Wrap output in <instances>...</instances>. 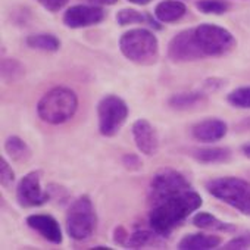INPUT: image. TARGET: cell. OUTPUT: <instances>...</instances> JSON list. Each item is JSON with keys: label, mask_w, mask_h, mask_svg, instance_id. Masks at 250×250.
I'll list each match as a JSON object with an SVG mask.
<instances>
[{"label": "cell", "mask_w": 250, "mask_h": 250, "mask_svg": "<svg viewBox=\"0 0 250 250\" xmlns=\"http://www.w3.org/2000/svg\"><path fill=\"white\" fill-rule=\"evenodd\" d=\"M202 205V196L194 190L171 197L156 206H152L149 213L150 228L161 237H168Z\"/></svg>", "instance_id": "6da1fadb"}, {"label": "cell", "mask_w": 250, "mask_h": 250, "mask_svg": "<svg viewBox=\"0 0 250 250\" xmlns=\"http://www.w3.org/2000/svg\"><path fill=\"white\" fill-rule=\"evenodd\" d=\"M119 50L125 59L136 65L149 66L159 58V43L156 36L146 28L125 31L119 39Z\"/></svg>", "instance_id": "7a4b0ae2"}, {"label": "cell", "mask_w": 250, "mask_h": 250, "mask_svg": "<svg viewBox=\"0 0 250 250\" xmlns=\"http://www.w3.org/2000/svg\"><path fill=\"white\" fill-rule=\"evenodd\" d=\"M78 109V97L68 87H55L49 90L37 103V115L50 125L68 122Z\"/></svg>", "instance_id": "3957f363"}, {"label": "cell", "mask_w": 250, "mask_h": 250, "mask_svg": "<svg viewBox=\"0 0 250 250\" xmlns=\"http://www.w3.org/2000/svg\"><path fill=\"white\" fill-rule=\"evenodd\" d=\"M209 194L243 215H250V183L238 177H219L206 184Z\"/></svg>", "instance_id": "277c9868"}, {"label": "cell", "mask_w": 250, "mask_h": 250, "mask_svg": "<svg viewBox=\"0 0 250 250\" xmlns=\"http://www.w3.org/2000/svg\"><path fill=\"white\" fill-rule=\"evenodd\" d=\"M97 228V213L88 196H80L74 200L66 213L68 235L75 241H84L93 235Z\"/></svg>", "instance_id": "5b68a950"}, {"label": "cell", "mask_w": 250, "mask_h": 250, "mask_svg": "<svg viewBox=\"0 0 250 250\" xmlns=\"http://www.w3.org/2000/svg\"><path fill=\"white\" fill-rule=\"evenodd\" d=\"M193 190L190 181L183 175L180 171L172 168H162L159 169L149 187V202L150 206H156L171 197L180 196L183 193H187Z\"/></svg>", "instance_id": "8992f818"}, {"label": "cell", "mask_w": 250, "mask_h": 250, "mask_svg": "<svg viewBox=\"0 0 250 250\" xmlns=\"http://www.w3.org/2000/svg\"><path fill=\"white\" fill-rule=\"evenodd\" d=\"M130 115L128 104L116 94H107L97 104L99 133L103 137H115Z\"/></svg>", "instance_id": "52a82bcc"}, {"label": "cell", "mask_w": 250, "mask_h": 250, "mask_svg": "<svg viewBox=\"0 0 250 250\" xmlns=\"http://www.w3.org/2000/svg\"><path fill=\"white\" fill-rule=\"evenodd\" d=\"M196 30L197 42L205 56H222L234 50L237 42L232 33L215 24H202Z\"/></svg>", "instance_id": "ba28073f"}, {"label": "cell", "mask_w": 250, "mask_h": 250, "mask_svg": "<svg viewBox=\"0 0 250 250\" xmlns=\"http://www.w3.org/2000/svg\"><path fill=\"white\" fill-rule=\"evenodd\" d=\"M168 58L174 63H186V62H194L200 61L205 56L197 37H196V30H184L174 36L168 44Z\"/></svg>", "instance_id": "9c48e42d"}, {"label": "cell", "mask_w": 250, "mask_h": 250, "mask_svg": "<svg viewBox=\"0 0 250 250\" xmlns=\"http://www.w3.org/2000/svg\"><path fill=\"white\" fill-rule=\"evenodd\" d=\"M49 190L42 188V172L31 171L21 178L17 187V200L22 208H39L50 200Z\"/></svg>", "instance_id": "30bf717a"}, {"label": "cell", "mask_w": 250, "mask_h": 250, "mask_svg": "<svg viewBox=\"0 0 250 250\" xmlns=\"http://www.w3.org/2000/svg\"><path fill=\"white\" fill-rule=\"evenodd\" d=\"M104 17H106V12L100 6L75 5L65 11L62 20L68 28L78 30V28L97 25L104 20Z\"/></svg>", "instance_id": "8fae6325"}, {"label": "cell", "mask_w": 250, "mask_h": 250, "mask_svg": "<svg viewBox=\"0 0 250 250\" xmlns=\"http://www.w3.org/2000/svg\"><path fill=\"white\" fill-rule=\"evenodd\" d=\"M133 139L137 149L146 156H155L159 150V136L153 124L145 118H139L131 127Z\"/></svg>", "instance_id": "7c38bea8"}, {"label": "cell", "mask_w": 250, "mask_h": 250, "mask_svg": "<svg viewBox=\"0 0 250 250\" xmlns=\"http://www.w3.org/2000/svg\"><path fill=\"white\" fill-rule=\"evenodd\" d=\"M25 222L31 229L39 232L49 243H52V244H61L62 243V240H63L62 228H61L59 222L52 215L34 213V215L27 216Z\"/></svg>", "instance_id": "4fadbf2b"}, {"label": "cell", "mask_w": 250, "mask_h": 250, "mask_svg": "<svg viewBox=\"0 0 250 250\" xmlns=\"http://www.w3.org/2000/svg\"><path fill=\"white\" fill-rule=\"evenodd\" d=\"M228 133V125L219 118H206L193 125L191 134L197 142L215 143L222 140Z\"/></svg>", "instance_id": "5bb4252c"}, {"label": "cell", "mask_w": 250, "mask_h": 250, "mask_svg": "<svg viewBox=\"0 0 250 250\" xmlns=\"http://www.w3.org/2000/svg\"><path fill=\"white\" fill-rule=\"evenodd\" d=\"M219 235H212L206 232H196V234H187L184 235L178 244L177 249L180 250H212L221 244Z\"/></svg>", "instance_id": "9a60e30c"}, {"label": "cell", "mask_w": 250, "mask_h": 250, "mask_svg": "<svg viewBox=\"0 0 250 250\" xmlns=\"http://www.w3.org/2000/svg\"><path fill=\"white\" fill-rule=\"evenodd\" d=\"M187 14V6L180 0H162L155 6V17L159 22H175Z\"/></svg>", "instance_id": "2e32d148"}, {"label": "cell", "mask_w": 250, "mask_h": 250, "mask_svg": "<svg viewBox=\"0 0 250 250\" xmlns=\"http://www.w3.org/2000/svg\"><path fill=\"white\" fill-rule=\"evenodd\" d=\"M193 225L205 231H216V232H234L237 229L235 225L221 221L209 212H197L193 216Z\"/></svg>", "instance_id": "e0dca14e"}, {"label": "cell", "mask_w": 250, "mask_h": 250, "mask_svg": "<svg viewBox=\"0 0 250 250\" xmlns=\"http://www.w3.org/2000/svg\"><path fill=\"white\" fill-rule=\"evenodd\" d=\"M191 156L202 164H224L231 159L232 152L228 147H200L194 149Z\"/></svg>", "instance_id": "ac0fdd59"}, {"label": "cell", "mask_w": 250, "mask_h": 250, "mask_svg": "<svg viewBox=\"0 0 250 250\" xmlns=\"http://www.w3.org/2000/svg\"><path fill=\"white\" fill-rule=\"evenodd\" d=\"M5 150L9 155V158L15 162H27L31 156L33 152L30 146L18 136H11L5 142Z\"/></svg>", "instance_id": "d6986e66"}, {"label": "cell", "mask_w": 250, "mask_h": 250, "mask_svg": "<svg viewBox=\"0 0 250 250\" xmlns=\"http://www.w3.org/2000/svg\"><path fill=\"white\" fill-rule=\"evenodd\" d=\"M205 99H206V94L202 91H187V93L172 94L169 97L168 103L172 109L186 110V109H191V107L200 104L202 102H205Z\"/></svg>", "instance_id": "ffe728a7"}, {"label": "cell", "mask_w": 250, "mask_h": 250, "mask_svg": "<svg viewBox=\"0 0 250 250\" xmlns=\"http://www.w3.org/2000/svg\"><path fill=\"white\" fill-rule=\"evenodd\" d=\"M25 42L30 49L40 52H58L61 49V40L53 34H33Z\"/></svg>", "instance_id": "44dd1931"}, {"label": "cell", "mask_w": 250, "mask_h": 250, "mask_svg": "<svg viewBox=\"0 0 250 250\" xmlns=\"http://www.w3.org/2000/svg\"><path fill=\"white\" fill-rule=\"evenodd\" d=\"M159 237L161 235L158 232H155L153 229L152 231L140 229V231L133 232L128 237V241L125 246H127L128 249H146L149 246H158Z\"/></svg>", "instance_id": "7402d4cb"}, {"label": "cell", "mask_w": 250, "mask_h": 250, "mask_svg": "<svg viewBox=\"0 0 250 250\" xmlns=\"http://www.w3.org/2000/svg\"><path fill=\"white\" fill-rule=\"evenodd\" d=\"M24 74H25V71H24L22 63H20L18 61H15L12 58L3 59V62H2V77H3L5 83H14L17 80H20Z\"/></svg>", "instance_id": "603a6c76"}, {"label": "cell", "mask_w": 250, "mask_h": 250, "mask_svg": "<svg viewBox=\"0 0 250 250\" xmlns=\"http://www.w3.org/2000/svg\"><path fill=\"white\" fill-rule=\"evenodd\" d=\"M227 102L237 109H250V85L232 90L227 96Z\"/></svg>", "instance_id": "cb8c5ba5"}, {"label": "cell", "mask_w": 250, "mask_h": 250, "mask_svg": "<svg viewBox=\"0 0 250 250\" xmlns=\"http://www.w3.org/2000/svg\"><path fill=\"white\" fill-rule=\"evenodd\" d=\"M116 21L121 27L131 25V24H145V22H147V15H145L133 8H127V9H121L118 12Z\"/></svg>", "instance_id": "d4e9b609"}, {"label": "cell", "mask_w": 250, "mask_h": 250, "mask_svg": "<svg viewBox=\"0 0 250 250\" xmlns=\"http://www.w3.org/2000/svg\"><path fill=\"white\" fill-rule=\"evenodd\" d=\"M196 6L205 15H224L229 9V5L224 0H202Z\"/></svg>", "instance_id": "484cf974"}, {"label": "cell", "mask_w": 250, "mask_h": 250, "mask_svg": "<svg viewBox=\"0 0 250 250\" xmlns=\"http://www.w3.org/2000/svg\"><path fill=\"white\" fill-rule=\"evenodd\" d=\"M0 183L2 187H11L15 183V172L5 158L0 161Z\"/></svg>", "instance_id": "4316f807"}, {"label": "cell", "mask_w": 250, "mask_h": 250, "mask_svg": "<svg viewBox=\"0 0 250 250\" xmlns=\"http://www.w3.org/2000/svg\"><path fill=\"white\" fill-rule=\"evenodd\" d=\"M225 250H243V249H250V232L237 235L234 238H231L229 241H227L224 244Z\"/></svg>", "instance_id": "83f0119b"}, {"label": "cell", "mask_w": 250, "mask_h": 250, "mask_svg": "<svg viewBox=\"0 0 250 250\" xmlns=\"http://www.w3.org/2000/svg\"><path fill=\"white\" fill-rule=\"evenodd\" d=\"M122 165L127 168L128 171H139V169H142L143 162H142V159L137 155L127 153V155L122 156Z\"/></svg>", "instance_id": "f1b7e54d"}, {"label": "cell", "mask_w": 250, "mask_h": 250, "mask_svg": "<svg viewBox=\"0 0 250 250\" xmlns=\"http://www.w3.org/2000/svg\"><path fill=\"white\" fill-rule=\"evenodd\" d=\"M37 2L49 12H58L68 3V0H37Z\"/></svg>", "instance_id": "f546056e"}, {"label": "cell", "mask_w": 250, "mask_h": 250, "mask_svg": "<svg viewBox=\"0 0 250 250\" xmlns=\"http://www.w3.org/2000/svg\"><path fill=\"white\" fill-rule=\"evenodd\" d=\"M128 237H130V235H128L127 229H125L122 225H119V227L115 228V231H113V240H115L118 244H127Z\"/></svg>", "instance_id": "4dcf8cb0"}, {"label": "cell", "mask_w": 250, "mask_h": 250, "mask_svg": "<svg viewBox=\"0 0 250 250\" xmlns=\"http://www.w3.org/2000/svg\"><path fill=\"white\" fill-rule=\"evenodd\" d=\"M88 2L96 6H112L118 3V0H88Z\"/></svg>", "instance_id": "1f68e13d"}, {"label": "cell", "mask_w": 250, "mask_h": 250, "mask_svg": "<svg viewBox=\"0 0 250 250\" xmlns=\"http://www.w3.org/2000/svg\"><path fill=\"white\" fill-rule=\"evenodd\" d=\"M128 2L134 3V5H140V6H145V5H149L153 0H128Z\"/></svg>", "instance_id": "d6a6232c"}, {"label": "cell", "mask_w": 250, "mask_h": 250, "mask_svg": "<svg viewBox=\"0 0 250 250\" xmlns=\"http://www.w3.org/2000/svg\"><path fill=\"white\" fill-rule=\"evenodd\" d=\"M241 152L244 153V156H246V158H249V159H250V143H249V145H244V146L241 147Z\"/></svg>", "instance_id": "836d02e7"}, {"label": "cell", "mask_w": 250, "mask_h": 250, "mask_svg": "<svg viewBox=\"0 0 250 250\" xmlns=\"http://www.w3.org/2000/svg\"><path fill=\"white\" fill-rule=\"evenodd\" d=\"M93 250H110V247L107 246H96V247H91Z\"/></svg>", "instance_id": "e575fe53"}]
</instances>
